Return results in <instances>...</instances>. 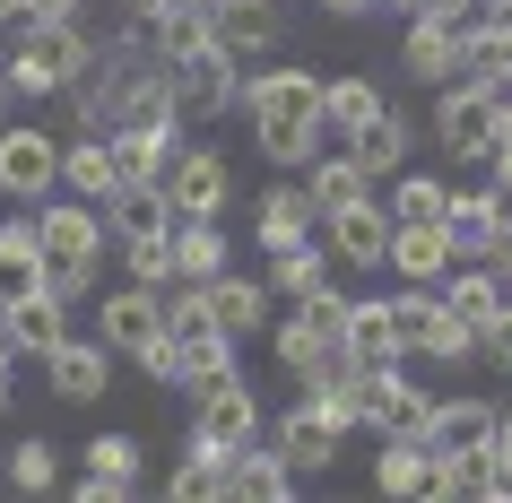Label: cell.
<instances>
[{"label": "cell", "mask_w": 512, "mask_h": 503, "mask_svg": "<svg viewBox=\"0 0 512 503\" xmlns=\"http://www.w3.org/2000/svg\"><path fill=\"white\" fill-rule=\"evenodd\" d=\"M157 9H174V0H131V18H157Z\"/></svg>", "instance_id": "816d5d0a"}, {"label": "cell", "mask_w": 512, "mask_h": 503, "mask_svg": "<svg viewBox=\"0 0 512 503\" xmlns=\"http://www.w3.org/2000/svg\"><path fill=\"white\" fill-rule=\"evenodd\" d=\"M226 495V460L217 451H191L183 469H174V503H217Z\"/></svg>", "instance_id": "ab89813d"}, {"label": "cell", "mask_w": 512, "mask_h": 503, "mask_svg": "<svg viewBox=\"0 0 512 503\" xmlns=\"http://www.w3.org/2000/svg\"><path fill=\"white\" fill-rule=\"evenodd\" d=\"M87 477H96L113 503H131L139 495V443L131 434H87Z\"/></svg>", "instance_id": "e575fe53"}, {"label": "cell", "mask_w": 512, "mask_h": 503, "mask_svg": "<svg viewBox=\"0 0 512 503\" xmlns=\"http://www.w3.org/2000/svg\"><path fill=\"white\" fill-rule=\"evenodd\" d=\"M339 443H348V425L330 417V408H322L313 391H304L296 408L278 417V451L296 460V477H304V469H330V460H339Z\"/></svg>", "instance_id": "9c48e42d"}, {"label": "cell", "mask_w": 512, "mask_h": 503, "mask_svg": "<svg viewBox=\"0 0 512 503\" xmlns=\"http://www.w3.org/2000/svg\"><path fill=\"white\" fill-rule=\"evenodd\" d=\"M174 157H183L174 122H131V131H113V165H122V183H165Z\"/></svg>", "instance_id": "ffe728a7"}, {"label": "cell", "mask_w": 512, "mask_h": 503, "mask_svg": "<svg viewBox=\"0 0 512 503\" xmlns=\"http://www.w3.org/2000/svg\"><path fill=\"white\" fill-rule=\"evenodd\" d=\"M382 261L400 269L408 287H434L443 269H452V243H443V226H391V252Z\"/></svg>", "instance_id": "f1b7e54d"}, {"label": "cell", "mask_w": 512, "mask_h": 503, "mask_svg": "<svg viewBox=\"0 0 512 503\" xmlns=\"http://www.w3.org/2000/svg\"><path fill=\"white\" fill-rule=\"evenodd\" d=\"M200 304H209V321L226 330V339H243V330H261V321H270V295L252 287V278H226V269L200 278Z\"/></svg>", "instance_id": "d4e9b609"}, {"label": "cell", "mask_w": 512, "mask_h": 503, "mask_svg": "<svg viewBox=\"0 0 512 503\" xmlns=\"http://www.w3.org/2000/svg\"><path fill=\"white\" fill-rule=\"evenodd\" d=\"M252 434H261V408H252V391H243L235 373L200 382V408H191V451H217V460H235Z\"/></svg>", "instance_id": "5b68a950"}, {"label": "cell", "mask_w": 512, "mask_h": 503, "mask_svg": "<svg viewBox=\"0 0 512 503\" xmlns=\"http://www.w3.org/2000/svg\"><path fill=\"white\" fill-rule=\"evenodd\" d=\"M348 356V295H296V321H278V365L296 373V382H313L322 365H339Z\"/></svg>", "instance_id": "277c9868"}, {"label": "cell", "mask_w": 512, "mask_h": 503, "mask_svg": "<svg viewBox=\"0 0 512 503\" xmlns=\"http://www.w3.org/2000/svg\"><path fill=\"white\" fill-rule=\"evenodd\" d=\"M348 157L365 165L374 183H382V174H400V157H408V122H400V113H391V105H382L374 122H365V131L348 139Z\"/></svg>", "instance_id": "d590c367"}, {"label": "cell", "mask_w": 512, "mask_h": 503, "mask_svg": "<svg viewBox=\"0 0 512 503\" xmlns=\"http://www.w3.org/2000/svg\"><path fill=\"white\" fill-rule=\"evenodd\" d=\"M330 18H374V0H322Z\"/></svg>", "instance_id": "681fc988"}, {"label": "cell", "mask_w": 512, "mask_h": 503, "mask_svg": "<svg viewBox=\"0 0 512 503\" xmlns=\"http://www.w3.org/2000/svg\"><path fill=\"white\" fill-rule=\"evenodd\" d=\"M105 226L113 235H148V226H174V200H165V183H122L105 200Z\"/></svg>", "instance_id": "8d00e7d4"}, {"label": "cell", "mask_w": 512, "mask_h": 503, "mask_svg": "<svg viewBox=\"0 0 512 503\" xmlns=\"http://www.w3.org/2000/svg\"><path fill=\"white\" fill-rule=\"evenodd\" d=\"M226 191H235V174H226V157H217V148H183V157H174V174H165L174 217H217V209H226Z\"/></svg>", "instance_id": "30bf717a"}, {"label": "cell", "mask_w": 512, "mask_h": 503, "mask_svg": "<svg viewBox=\"0 0 512 503\" xmlns=\"http://www.w3.org/2000/svg\"><path fill=\"white\" fill-rule=\"evenodd\" d=\"M0 373H9V339H0Z\"/></svg>", "instance_id": "9f6ffc18"}, {"label": "cell", "mask_w": 512, "mask_h": 503, "mask_svg": "<svg viewBox=\"0 0 512 503\" xmlns=\"http://www.w3.org/2000/svg\"><path fill=\"white\" fill-rule=\"evenodd\" d=\"M252 217H261V226H252V235L270 243V252H287V243H304V235H313V226H322V217H313V200H304L296 183H278V191H261V209H252Z\"/></svg>", "instance_id": "4dcf8cb0"}, {"label": "cell", "mask_w": 512, "mask_h": 503, "mask_svg": "<svg viewBox=\"0 0 512 503\" xmlns=\"http://www.w3.org/2000/svg\"><path fill=\"white\" fill-rule=\"evenodd\" d=\"M391 321H400V356H478V330H469L434 287L391 295Z\"/></svg>", "instance_id": "52a82bcc"}, {"label": "cell", "mask_w": 512, "mask_h": 503, "mask_svg": "<svg viewBox=\"0 0 512 503\" xmlns=\"http://www.w3.org/2000/svg\"><path fill=\"white\" fill-rule=\"evenodd\" d=\"M226 495H235V503H287V495H296V460L243 443L235 460H226Z\"/></svg>", "instance_id": "7402d4cb"}, {"label": "cell", "mask_w": 512, "mask_h": 503, "mask_svg": "<svg viewBox=\"0 0 512 503\" xmlns=\"http://www.w3.org/2000/svg\"><path fill=\"white\" fill-rule=\"evenodd\" d=\"M61 183V148L44 131H0V191L9 200H44Z\"/></svg>", "instance_id": "4fadbf2b"}, {"label": "cell", "mask_w": 512, "mask_h": 503, "mask_svg": "<svg viewBox=\"0 0 512 503\" xmlns=\"http://www.w3.org/2000/svg\"><path fill=\"white\" fill-rule=\"evenodd\" d=\"M443 200H452V191L434 183V174H408V183L391 191V226H443Z\"/></svg>", "instance_id": "f35d334b"}, {"label": "cell", "mask_w": 512, "mask_h": 503, "mask_svg": "<svg viewBox=\"0 0 512 503\" xmlns=\"http://www.w3.org/2000/svg\"><path fill=\"white\" fill-rule=\"evenodd\" d=\"M426 443L434 451H469V443H495V408L486 399H443L426 417Z\"/></svg>", "instance_id": "836d02e7"}, {"label": "cell", "mask_w": 512, "mask_h": 503, "mask_svg": "<svg viewBox=\"0 0 512 503\" xmlns=\"http://www.w3.org/2000/svg\"><path fill=\"white\" fill-rule=\"evenodd\" d=\"M434 443H417V434H391L382 443V460H374V486L382 495H400V503H434Z\"/></svg>", "instance_id": "ac0fdd59"}, {"label": "cell", "mask_w": 512, "mask_h": 503, "mask_svg": "<svg viewBox=\"0 0 512 503\" xmlns=\"http://www.w3.org/2000/svg\"><path fill=\"white\" fill-rule=\"evenodd\" d=\"M495 113H504V87H486V79H452V87H434V139H443L452 157H486V139H495Z\"/></svg>", "instance_id": "8992f818"}, {"label": "cell", "mask_w": 512, "mask_h": 503, "mask_svg": "<svg viewBox=\"0 0 512 503\" xmlns=\"http://www.w3.org/2000/svg\"><path fill=\"white\" fill-rule=\"evenodd\" d=\"M478 18L486 27H512V0H478Z\"/></svg>", "instance_id": "f907efd6"}, {"label": "cell", "mask_w": 512, "mask_h": 503, "mask_svg": "<svg viewBox=\"0 0 512 503\" xmlns=\"http://www.w3.org/2000/svg\"><path fill=\"white\" fill-rule=\"evenodd\" d=\"M0 105H9V70H0Z\"/></svg>", "instance_id": "11a10c76"}, {"label": "cell", "mask_w": 512, "mask_h": 503, "mask_svg": "<svg viewBox=\"0 0 512 503\" xmlns=\"http://www.w3.org/2000/svg\"><path fill=\"white\" fill-rule=\"evenodd\" d=\"M87 0H18V18H79Z\"/></svg>", "instance_id": "bcb514c9"}, {"label": "cell", "mask_w": 512, "mask_h": 503, "mask_svg": "<svg viewBox=\"0 0 512 503\" xmlns=\"http://www.w3.org/2000/svg\"><path fill=\"white\" fill-rule=\"evenodd\" d=\"M44 365H53V391H61V399H105L113 347H105V339H70V330H61V339L44 347Z\"/></svg>", "instance_id": "9a60e30c"}, {"label": "cell", "mask_w": 512, "mask_h": 503, "mask_svg": "<svg viewBox=\"0 0 512 503\" xmlns=\"http://www.w3.org/2000/svg\"><path fill=\"white\" fill-rule=\"evenodd\" d=\"M35 252H44V287L70 304V295L96 287V261H105V209L96 200H61V209L35 217Z\"/></svg>", "instance_id": "7a4b0ae2"}, {"label": "cell", "mask_w": 512, "mask_h": 503, "mask_svg": "<svg viewBox=\"0 0 512 503\" xmlns=\"http://www.w3.org/2000/svg\"><path fill=\"white\" fill-rule=\"evenodd\" d=\"M165 243H174V278H191V287L226 269V235H217V217H174Z\"/></svg>", "instance_id": "f546056e"}, {"label": "cell", "mask_w": 512, "mask_h": 503, "mask_svg": "<svg viewBox=\"0 0 512 503\" xmlns=\"http://www.w3.org/2000/svg\"><path fill=\"white\" fill-rule=\"evenodd\" d=\"M434 503H486L504 495V469H495V443H469V451H434Z\"/></svg>", "instance_id": "44dd1931"}, {"label": "cell", "mask_w": 512, "mask_h": 503, "mask_svg": "<svg viewBox=\"0 0 512 503\" xmlns=\"http://www.w3.org/2000/svg\"><path fill=\"white\" fill-rule=\"evenodd\" d=\"M165 330V295L157 287H131V295H105V321H96V339L113 347V356H148Z\"/></svg>", "instance_id": "5bb4252c"}, {"label": "cell", "mask_w": 512, "mask_h": 503, "mask_svg": "<svg viewBox=\"0 0 512 503\" xmlns=\"http://www.w3.org/2000/svg\"><path fill=\"white\" fill-rule=\"evenodd\" d=\"M304 200H313V217H339V209H356V200H374V174L356 157H322L313 183H304Z\"/></svg>", "instance_id": "1f68e13d"}, {"label": "cell", "mask_w": 512, "mask_h": 503, "mask_svg": "<svg viewBox=\"0 0 512 503\" xmlns=\"http://www.w3.org/2000/svg\"><path fill=\"white\" fill-rule=\"evenodd\" d=\"M122 243H131V278H139V287H165V278H174V243H165V226L122 235Z\"/></svg>", "instance_id": "60d3db41"}, {"label": "cell", "mask_w": 512, "mask_h": 503, "mask_svg": "<svg viewBox=\"0 0 512 503\" xmlns=\"http://www.w3.org/2000/svg\"><path fill=\"white\" fill-rule=\"evenodd\" d=\"M0 18H9V27H18V0H0Z\"/></svg>", "instance_id": "f5cc1de1"}, {"label": "cell", "mask_w": 512, "mask_h": 503, "mask_svg": "<svg viewBox=\"0 0 512 503\" xmlns=\"http://www.w3.org/2000/svg\"><path fill=\"white\" fill-rule=\"evenodd\" d=\"M460 44H469V18H417L408 27V79L452 87L460 79Z\"/></svg>", "instance_id": "2e32d148"}, {"label": "cell", "mask_w": 512, "mask_h": 503, "mask_svg": "<svg viewBox=\"0 0 512 503\" xmlns=\"http://www.w3.org/2000/svg\"><path fill=\"white\" fill-rule=\"evenodd\" d=\"M486 165H495V191L512 200V96H504V113H495V139H486Z\"/></svg>", "instance_id": "ee69618b"}, {"label": "cell", "mask_w": 512, "mask_h": 503, "mask_svg": "<svg viewBox=\"0 0 512 503\" xmlns=\"http://www.w3.org/2000/svg\"><path fill=\"white\" fill-rule=\"evenodd\" d=\"M322 226H330V252H339V261H356V269H374L382 252H391V209H374V200H356V209L322 217Z\"/></svg>", "instance_id": "cb8c5ba5"}, {"label": "cell", "mask_w": 512, "mask_h": 503, "mask_svg": "<svg viewBox=\"0 0 512 503\" xmlns=\"http://www.w3.org/2000/svg\"><path fill=\"white\" fill-rule=\"evenodd\" d=\"M0 70H9V96H70V79L87 70V44L70 18H18V53Z\"/></svg>", "instance_id": "3957f363"}, {"label": "cell", "mask_w": 512, "mask_h": 503, "mask_svg": "<svg viewBox=\"0 0 512 503\" xmlns=\"http://www.w3.org/2000/svg\"><path fill=\"white\" fill-rule=\"evenodd\" d=\"M35 287H44L35 217H9V226H0V304H9V295H35Z\"/></svg>", "instance_id": "d6a6232c"}, {"label": "cell", "mask_w": 512, "mask_h": 503, "mask_svg": "<svg viewBox=\"0 0 512 503\" xmlns=\"http://www.w3.org/2000/svg\"><path fill=\"white\" fill-rule=\"evenodd\" d=\"M478 347H486V365H504V373H512V287H504V304H495V321L478 330Z\"/></svg>", "instance_id": "7bdbcfd3"}, {"label": "cell", "mask_w": 512, "mask_h": 503, "mask_svg": "<svg viewBox=\"0 0 512 503\" xmlns=\"http://www.w3.org/2000/svg\"><path fill=\"white\" fill-rule=\"evenodd\" d=\"M252 105V139L270 165H313L322 157V79L313 70H270V79L243 87Z\"/></svg>", "instance_id": "6da1fadb"}, {"label": "cell", "mask_w": 512, "mask_h": 503, "mask_svg": "<svg viewBox=\"0 0 512 503\" xmlns=\"http://www.w3.org/2000/svg\"><path fill=\"white\" fill-rule=\"evenodd\" d=\"M408 18H478V0H400Z\"/></svg>", "instance_id": "f6af8a7d"}, {"label": "cell", "mask_w": 512, "mask_h": 503, "mask_svg": "<svg viewBox=\"0 0 512 503\" xmlns=\"http://www.w3.org/2000/svg\"><path fill=\"white\" fill-rule=\"evenodd\" d=\"M9 486H18V495H44V486H53V443H18L9 451Z\"/></svg>", "instance_id": "b9f144b4"}, {"label": "cell", "mask_w": 512, "mask_h": 503, "mask_svg": "<svg viewBox=\"0 0 512 503\" xmlns=\"http://www.w3.org/2000/svg\"><path fill=\"white\" fill-rule=\"evenodd\" d=\"M348 356H356V365H400V321H391V295L348 304Z\"/></svg>", "instance_id": "4316f807"}, {"label": "cell", "mask_w": 512, "mask_h": 503, "mask_svg": "<svg viewBox=\"0 0 512 503\" xmlns=\"http://www.w3.org/2000/svg\"><path fill=\"white\" fill-rule=\"evenodd\" d=\"M165 79H174V105H183V113H226V105H235V61L217 53V44L174 53V61H165Z\"/></svg>", "instance_id": "ba28073f"}, {"label": "cell", "mask_w": 512, "mask_h": 503, "mask_svg": "<svg viewBox=\"0 0 512 503\" xmlns=\"http://www.w3.org/2000/svg\"><path fill=\"white\" fill-rule=\"evenodd\" d=\"M426 417H434V399L417 391L400 365H374V399H365V425H382V434H417V443H426Z\"/></svg>", "instance_id": "e0dca14e"}, {"label": "cell", "mask_w": 512, "mask_h": 503, "mask_svg": "<svg viewBox=\"0 0 512 503\" xmlns=\"http://www.w3.org/2000/svg\"><path fill=\"white\" fill-rule=\"evenodd\" d=\"M61 183L79 191V200H96V209H105L113 191H122V165H113V131L70 139V148H61Z\"/></svg>", "instance_id": "603a6c76"}, {"label": "cell", "mask_w": 512, "mask_h": 503, "mask_svg": "<svg viewBox=\"0 0 512 503\" xmlns=\"http://www.w3.org/2000/svg\"><path fill=\"white\" fill-rule=\"evenodd\" d=\"M486 261L504 269V287H512V209H504V235H495V252H486Z\"/></svg>", "instance_id": "c3c4849f"}, {"label": "cell", "mask_w": 512, "mask_h": 503, "mask_svg": "<svg viewBox=\"0 0 512 503\" xmlns=\"http://www.w3.org/2000/svg\"><path fill=\"white\" fill-rule=\"evenodd\" d=\"M270 287L278 295H313V287H330V261L313 243H287V252H270Z\"/></svg>", "instance_id": "74e56055"}, {"label": "cell", "mask_w": 512, "mask_h": 503, "mask_svg": "<svg viewBox=\"0 0 512 503\" xmlns=\"http://www.w3.org/2000/svg\"><path fill=\"white\" fill-rule=\"evenodd\" d=\"M434 287H443V304H452L469 330H486V321H495V304H504V269H495V261H486V269L469 261V269H443Z\"/></svg>", "instance_id": "83f0119b"}, {"label": "cell", "mask_w": 512, "mask_h": 503, "mask_svg": "<svg viewBox=\"0 0 512 503\" xmlns=\"http://www.w3.org/2000/svg\"><path fill=\"white\" fill-rule=\"evenodd\" d=\"M209 44L226 61H261L278 44V0H217L209 9Z\"/></svg>", "instance_id": "8fae6325"}, {"label": "cell", "mask_w": 512, "mask_h": 503, "mask_svg": "<svg viewBox=\"0 0 512 503\" xmlns=\"http://www.w3.org/2000/svg\"><path fill=\"white\" fill-rule=\"evenodd\" d=\"M0 417H9V373H0Z\"/></svg>", "instance_id": "db71d44e"}, {"label": "cell", "mask_w": 512, "mask_h": 503, "mask_svg": "<svg viewBox=\"0 0 512 503\" xmlns=\"http://www.w3.org/2000/svg\"><path fill=\"white\" fill-rule=\"evenodd\" d=\"M495 469H504V495H512V417H495Z\"/></svg>", "instance_id": "7dc6e473"}, {"label": "cell", "mask_w": 512, "mask_h": 503, "mask_svg": "<svg viewBox=\"0 0 512 503\" xmlns=\"http://www.w3.org/2000/svg\"><path fill=\"white\" fill-rule=\"evenodd\" d=\"M61 313H70V304H61L53 287L9 295V304H0V339H9V356H44V347L61 339Z\"/></svg>", "instance_id": "d6986e66"}, {"label": "cell", "mask_w": 512, "mask_h": 503, "mask_svg": "<svg viewBox=\"0 0 512 503\" xmlns=\"http://www.w3.org/2000/svg\"><path fill=\"white\" fill-rule=\"evenodd\" d=\"M374 113H382L374 79H322V148H330V139H339V148H348V139L365 131V122H374Z\"/></svg>", "instance_id": "484cf974"}, {"label": "cell", "mask_w": 512, "mask_h": 503, "mask_svg": "<svg viewBox=\"0 0 512 503\" xmlns=\"http://www.w3.org/2000/svg\"><path fill=\"white\" fill-rule=\"evenodd\" d=\"M504 235V191H452L443 200V243H452V261H486Z\"/></svg>", "instance_id": "7c38bea8"}]
</instances>
